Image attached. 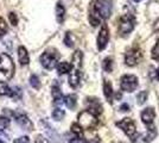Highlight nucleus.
Wrapping results in <instances>:
<instances>
[{
  "label": "nucleus",
  "mask_w": 159,
  "mask_h": 143,
  "mask_svg": "<svg viewBox=\"0 0 159 143\" xmlns=\"http://www.w3.org/2000/svg\"><path fill=\"white\" fill-rule=\"evenodd\" d=\"M141 50L139 48H132L125 54V63L129 67L137 66L141 60Z\"/></svg>",
  "instance_id": "nucleus-8"
},
{
  "label": "nucleus",
  "mask_w": 159,
  "mask_h": 143,
  "mask_svg": "<svg viewBox=\"0 0 159 143\" xmlns=\"http://www.w3.org/2000/svg\"><path fill=\"white\" fill-rule=\"evenodd\" d=\"M108 42H109V29L107 24H102L99 36H98V49L103 50L107 47Z\"/></svg>",
  "instance_id": "nucleus-9"
},
{
  "label": "nucleus",
  "mask_w": 159,
  "mask_h": 143,
  "mask_svg": "<svg viewBox=\"0 0 159 143\" xmlns=\"http://www.w3.org/2000/svg\"><path fill=\"white\" fill-rule=\"evenodd\" d=\"M8 16H10V21H11V24H12V25H17V24H18V17H17V14L13 13V12H11Z\"/></svg>",
  "instance_id": "nucleus-32"
},
{
  "label": "nucleus",
  "mask_w": 159,
  "mask_h": 143,
  "mask_svg": "<svg viewBox=\"0 0 159 143\" xmlns=\"http://www.w3.org/2000/svg\"><path fill=\"white\" fill-rule=\"evenodd\" d=\"M87 104L89 106V111L93 112L94 115H100L102 112V105L100 104V102L96 99V98H88L87 99Z\"/></svg>",
  "instance_id": "nucleus-13"
},
{
  "label": "nucleus",
  "mask_w": 159,
  "mask_h": 143,
  "mask_svg": "<svg viewBox=\"0 0 159 143\" xmlns=\"http://www.w3.org/2000/svg\"><path fill=\"white\" fill-rule=\"evenodd\" d=\"M133 1H135V2H139V1H141V0H133Z\"/></svg>",
  "instance_id": "nucleus-39"
},
{
  "label": "nucleus",
  "mask_w": 159,
  "mask_h": 143,
  "mask_svg": "<svg viewBox=\"0 0 159 143\" xmlns=\"http://www.w3.org/2000/svg\"><path fill=\"white\" fill-rule=\"evenodd\" d=\"M82 62H83V53H82L81 50H76L73 55V59H71L73 68L81 69V67H82Z\"/></svg>",
  "instance_id": "nucleus-16"
},
{
  "label": "nucleus",
  "mask_w": 159,
  "mask_h": 143,
  "mask_svg": "<svg viewBox=\"0 0 159 143\" xmlns=\"http://www.w3.org/2000/svg\"><path fill=\"white\" fill-rule=\"evenodd\" d=\"M70 143H87L86 140L84 138H82V137H74L70 140Z\"/></svg>",
  "instance_id": "nucleus-34"
},
{
  "label": "nucleus",
  "mask_w": 159,
  "mask_h": 143,
  "mask_svg": "<svg viewBox=\"0 0 159 143\" xmlns=\"http://www.w3.org/2000/svg\"><path fill=\"white\" fill-rule=\"evenodd\" d=\"M152 57L154 60H158L159 59V40L157 41L156 45H154L152 49Z\"/></svg>",
  "instance_id": "nucleus-31"
},
{
  "label": "nucleus",
  "mask_w": 159,
  "mask_h": 143,
  "mask_svg": "<svg viewBox=\"0 0 159 143\" xmlns=\"http://www.w3.org/2000/svg\"><path fill=\"white\" fill-rule=\"evenodd\" d=\"M56 68H57V73H58V75H63V74H66V73H70V72H71L73 64L69 63V62H66V61L58 62V64H57Z\"/></svg>",
  "instance_id": "nucleus-19"
},
{
  "label": "nucleus",
  "mask_w": 159,
  "mask_h": 143,
  "mask_svg": "<svg viewBox=\"0 0 159 143\" xmlns=\"http://www.w3.org/2000/svg\"><path fill=\"white\" fill-rule=\"evenodd\" d=\"M64 17H66V7L63 5V2L58 1L56 4V19L58 21V24H62L64 21Z\"/></svg>",
  "instance_id": "nucleus-17"
},
{
  "label": "nucleus",
  "mask_w": 159,
  "mask_h": 143,
  "mask_svg": "<svg viewBox=\"0 0 159 143\" xmlns=\"http://www.w3.org/2000/svg\"><path fill=\"white\" fill-rule=\"evenodd\" d=\"M14 62L7 54H0V82L11 80L14 75Z\"/></svg>",
  "instance_id": "nucleus-2"
},
{
  "label": "nucleus",
  "mask_w": 159,
  "mask_h": 143,
  "mask_svg": "<svg viewBox=\"0 0 159 143\" xmlns=\"http://www.w3.org/2000/svg\"><path fill=\"white\" fill-rule=\"evenodd\" d=\"M10 126V119L6 117H0V132L5 131Z\"/></svg>",
  "instance_id": "nucleus-27"
},
{
  "label": "nucleus",
  "mask_w": 159,
  "mask_h": 143,
  "mask_svg": "<svg viewBox=\"0 0 159 143\" xmlns=\"http://www.w3.org/2000/svg\"><path fill=\"white\" fill-rule=\"evenodd\" d=\"M113 8L112 0H92L89 6V21L93 26H98L102 19L111 17Z\"/></svg>",
  "instance_id": "nucleus-1"
},
{
  "label": "nucleus",
  "mask_w": 159,
  "mask_h": 143,
  "mask_svg": "<svg viewBox=\"0 0 159 143\" xmlns=\"http://www.w3.org/2000/svg\"><path fill=\"white\" fill-rule=\"evenodd\" d=\"M77 123L82 126V129H94L98 125V117L94 115L93 112H90L89 110H84L82 112H80L77 117Z\"/></svg>",
  "instance_id": "nucleus-5"
},
{
  "label": "nucleus",
  "mask_w": 159,
  "mask_h": 143,
  "mask_svg": "<svg viewBox=\"0 0 159 143\" xmlns=\"http://www.w3.org/2000/svg\"><path fill=\"white\" fill-rule=\"evenodd\" d=\"M64 44L69 48H73L74 44H75V38H74L73 34H71L70 31H68V32L66 34V37H64Z\"/></svg>",
  "instance_id": "nucleus-25"
},
{
  "label": "nucleus",
  "mask_w": 159,
  "mask_h": 143,
  "mask_svg": "<svg viewBox=\"0 0 159 143\" xmlns=\"http://www.w3.org/2000/svg\"><path fill=\"white\" fill-rule=\"evenodd\" d=\"M16 94H20V89L18 87H10L6 82H0V95H7L11 98H17Z\"/></svg>",
  "instance_id": "nucleus-10"
},
{
  "label": "nucleus",
  "mask_w": 159,
  "mask_h": 143,
  "mask_svg": "<svg viewBox=\"0 0 159 143\" xmlns=\"http://www.w3.org/2000/svg\"><path fill=\"white\" fill-rule=\"evenodd\" d=\"M76 102H77V97L75 94H68L64 97V104H66V106L68 109H75Z\"/></svg>",
  "instance_id": "nucleus-20"
},
{
  "label": "nucleus",
  "mask_w": 159,
  "mask_h": 143,
  "mask_svg": "<svg viewBox=\"0 0 159 143\" xmlns=\"http://www.w3.org/2000/svg\"><path fill=\"white\" fill-rule=\"evenodd\" d=\"M30 83H31V86H32L33 88L38 89L40 86L39 78H38L37 75H31V78H30Z\"/></svg>",
  "instance_id": "nucleus-28"
},
{
  "label": "nucleus",
  "mask_w": 159,
  "mask_h": 143,
  "mask_svg": "<svg viewBox=\"0 0 159 143\" xmlns=\"http://www.w3.org/2000/svg\"><path fill=\"white\" fill-rule=\"evenodd\" d=\"M80 81H81V72H80V69L73 68L71 72L69 73V85L73 88H76L80 85Z\"/></svg>",
  "instance_id": "nucleus-14"
},
{
  "label": "nucleus",
  "mask_w": 159,
  "mask_h": 143,
  "mask_svg": "<svg viewBox=\"0 0 159 143\" xmlns=\"http://www.w3.org/2000/svg\"><path fill=\"white\" fill-rule=\"evenodd\" d=\"M154 30H156V31H159V19L156 21V24H154Z\"/></svg>",
  "instance_id": "nucleus-37"
},
{
  "label": "nucleus",
  "mask_w": 159,
  "mask_h": 143,
  "mask_svg": "<svg viewBox=\"0 0 159 143\" xmlns=\"http://www.w3.org/2000/svg\"><path fill=\"white\" fill-rule=\"evenodd\" d=\"M16 122L18 123V125L21 126L24 130H32L33 129V124L32 122L29 119V117L24 113H20L16 116Z\"/></svg>",
  "instance_id": "nucleus-12"
},
{
  "label": "nucleus",
  "mask_w": 159,
  "mask_h": 143,
  "mask_svg": "<svg viewBox=\"0 0 159 143\" xmlns=\"http://www.w3.org/2000/svg\"><path fill=\"white\" fill-rule=\"evenodd\" d=\"M138 85H139V82H138V78L135 75L126 74L124 76H121V79H120V87H121V89L125 91V92H128V93L134 92L135 89L138 88Z\"/></svg>",
  "instance_id": "nucleus-6"
},
{
  "label": "nucleus",
  "mask_w": 159,
  "mask_h": 143,
  "mask_svg": "<svg viewBox=\"0 0 159 143\" xmlns=\"http://www.w3.org/2000/svg\"><path fill=\"white\" fill-rule=\"evenodd\" d=\"M18 59L21 66H26L30 62V57H29V53H27L26 48L25 47H19L18 48Z\"/></svg>",
  "instance_id": "nucleus-15"
},
{
  "label": "nucleus",
  "mask_w": 159,
  "mask_h": 143,
  "mask_svg": "<svg viewBox=\"0 0 159 143\" xmlns=\"http://www.w3.org/2000/svg\"><path fill=\"white\" fill-rule=\"evenodd\" d=\"M60 55L55 49H47L40 56V63L45 69H53L58 64Z\"/></svg>",
  "instance_id": "nucleus-4"
},
{
  "label": "nucleus",
  "mask_w": 159,
  "mask_h": 143,
  "mask_svg": "<svg viewBox=\"0 0 159 143\" xmlns=\"http://www.w3.org/2000/svg\"><path fill=\"white\" fill-rule=\"evenodd\" d=\"M89 143H100V140L98 137H95V138H92V140L89 141Z\"/></svg>",
  "instance_id": "nucleus-35"
},
{
  "label": "nucleus",
  "mask_w": 159,
  "mask_h": 143,
  "mask_svg": "<svg viewBox=\"0 0 159 143\" xmlns=\"http://www.w3.org/2000/svg\"><path fill=\"white\" fill-rule=\"evenodd\" d=\"M103 93H105V97H106L107 100L109 102H112L113 87H112V83L108 81V80H105V82H103Z\"/></svg>",
  "instance_id": "nucleus-21"
},
{
  "label": "nucleus",
  "mask_w": 159,
  "mask_h": 143,
  "mask_svg": "<svg viewBox=\"0 0 159 143\" xmlns=\"http://www.w3.org/2000/svg\"><path fill=\"white\" fill-rule=\"evenodd\" d=\"M157 136V130L156 128L153 126V125H148V129L146 131V135H145V141L146 142H150V141H152L153 138H156Z\"/></svg>",
  "instance_id": "nucleus-22"
},
{
  "label": "nucleus",
  "mask_w": 159,
  "mask_h": 143,
  "mask_svg": "<svg viewBox=\"0 0 159 143\" xmlns=\"http://www.w3.org/2000/svg\"><path fill=\"white\" fill-rule=\"evenodd\" d=\"M66 116V112L64 110L60 109V107H56V109L52 111V117L55 121H62Z\"/></svg>",
  "instance_id": "nucleus-24"
},
{
  "label": "nucleus",
  "mask_w": 159,
  "mask_h": 143,
  "mask_svg": "<svg viewBox=\"0 0 159 143\" xmlns=\"http://www.w3.org/2000/svg\"><path fill=\"white\" fill-rule=\"evenodd\" d=\"M147 95H148V94H147V92H146V91H141V92H139V94L137 95V99H138L137 102H138V104H139V105H143V104L146 102Z\"/></svg>",
  "instance_id": "nucleus-29"
},
{
  "label": "nucleus",
  "mask_w": 159,
  "mask_h": 143,
  "mask_svg": "<svg viewBox=\"0 0 159 143\" xmlns=\"http://www.w3.org/2000/svg\"><path fill=\"white\" fill-rule=\"evenodd\" d=\"M116 125H118L120 129L122 130L129 138H132V140L135 138V136H137V128H135V124H134V122H133L131 118H124V119H121L120 122L116 123Z\"/></svg>",
  "instance_id": "nucleus-7"
},
{
  "label": "nucleus",
  "mask_w": 159,
  "mask_h": 143,
  "mask_svg": "<svg viewBox=\"0 0 159 143\" xmlns=\"http://www.w3.org/2000/svg\"><path fill=\"white\" fill-rule=\"evenodd\" d=\"M141 121L144 124H146L147 126L148 125H152L153 121H154V117H156V112H154V109L153 107H146L145 110L141 111Z\"/></svg>",
  "instance_id": "nucleus-11"
},
{
  "label": "nucleus",
  "mask_w": 159,
  "mask_h": 143,
  "mask_svg": "<svg viewBox=\"0 0 159 143\" xmlns=\"http://www.w3.org/2000/svg\"><path fill=\"white\" fill-rule=\"evenodd\" d=\"M0 143H5V142H4V141H2V140H0Z\"/></svg>",
  "instance_id": "nucleus-40"
},
{
  "label": "nucleus",
  "mask_w": 159,
  "mask_h": 143,
  "mask_svg": "<svg viewBox=\"0 0 159 143\" xmlns=\"http://www.w3.org/2000/svg\"><path fill=\"white\" fill-rule=\"evenodd\" d=\"M71 132H74L77 137H81L83 135V129H82V126L80 125L79 123H74L71 125Z\"/></svg>",
  "instance_id": "nucleus-26"
},
{
  "label": "nucleus",
  "mask_w": 159,
  "mask_h": 143,
  "mask_svg": "<svg viewBox=\"0 0 159 143\" xmlns=\"http://www.w3.org/2000/svg\"><path fill=\"white\" fill-rule=\"evenodd\" d=\"M135 25V18L132 13H124L119 19V35L125 37L133 31Z\"/></svg>",
  "instance_id": "nucleus-3"
},
{
  "label": "nucleus",
  "mask_w": 159,
  "mask_h": 143,
  "mask_svg": "<svg viewBox=\"0 0 159 143\" xmlns=\"http://www.w3.org/2000/svg\"><path fill=\"white\" fill-rule=\"evenodd\" d=\"M113 66H114V62L112 57H106L102 62V68L105 72H108V73H111L113 70Z\"/></svg>",
  "instance_id": "nucleus-23"
},
{
  "label": "nucleus",
  "mask_w": 159,
  "mask_h": 143,
  "mask_svg": "<svg viewBox=\"0 0 159 143\" xmlns=\"http://www.w3.org/2000/svg\"><path fill=\"white\" fill-rule=\"evenodd\" d=\"M13 143H30V140H29L27 136H23V137L17 138V140H14Z\"/></svg>",
  "instance_id": "nucleus-33"
},
{
  "label": "nucleus",
  "mask_w": 159,
  "mask_h": 143,
  "mask_svg": "<svg viewBox=\"0 0 159 143\" xmlns=\"http://www.w3.org/2000/svg\"><path fill=\"white\" fill-rule=\"evenodd\" d=\"M7 32V24L4 18L0 17V36H4Z\"/></svg>",
  "instance_id": "nucleus-30"
},
{
  "label": "nucleus",
  "mask_w": 159,
  "mask_h": 143,
  "mask_svg": "<svg viewBox=\"0 0 159 143\" xmlns=\"http://www.w3.org/2000/svg\"><path fill=\"white\" fill-rule=\"evenodd\" d=\"M156 74H157V79H159V67L157 68V70H156Z\"/></svg>",
  "instance_id": "nucleus-38"
},
{
  "label": "nucleus",
  "mask_w": 159,
  "mask_h": 143,
  "mask_svg": "<svg viewBox=\"0 0 159 143\" xmlns=\"http://www.w3.org/2000/svg\"><path fill=\"white\" fill-rule=\"evenodd\" d=\"M51 95H52L53 102H55L56 105H60L62 102H64V98H63V95H62L61 88L58 86H56V85L51 87Z\"/></svg>",
  "instance_id": "nucleus-18"
},
{
  "label": "nucleus",
  "mask_w": 159,
  "mask_h": 143,
  "mask_svg": "<svg viewBox=\"0 0 159 143\" xmlns=\"http://www.w3.org/2000/svg\"><path fill=\"white\" fill-rule=\"evenodd\" d=\"M128 110H129V107H128V105H126V104L121 106V111H128Z\"/></svg>",
  "instance_id": "nucleus-36"
}]
</instances>
